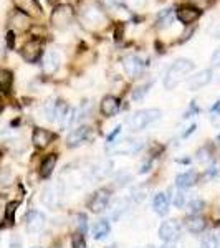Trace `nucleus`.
Returning a JSON list of instances; mask_svg holds the SVG:
<instances>
[{
  "mask_svg": "<svg viewBox=\"0 0 220 248\" xmlns=\"http://www.w3.org/2000/svg\"><path fill=\"white\" fill-rule=\"evenodd\" d=\"M194 70V62L187 58H179L175 60L173 65L169 66V70L166 71V77H164V88L166 90H174L179 83L182 81V78L186 77L187 73Z\"/></svg>",
  "mask_w": 220,
  "mask_h": 248,
  "instance_id": "obj_1",
  "label": "nucleus"
},
{
  "mask_svg": "<svg viewBox=\"0 0 220 248\" xmlns=\"http://www.w3.org/2000/svg\"><path fill=\"white\" fill-rule=\"evenodd\" d=\"M162 116V111L157 108H149V109H141L138 113H134L131 116V119L127 121V126L133 133H139L144 131L146 127H149L151 124H154L156 121H159Z\"/></svg>",
  "mask_w": 220,
  "mask_h": 248,
  "instance_id": "obj_2",
  "label": "nucleus"
},
{
  "mask_svg": "<svg viewBox=\"0 0 220 248\" xmlns=\"http://www.w3.org/2000/svg\"><path fill=\"white\" fill-rule=\"evenodd\" d=\"M144 147V142L141 139H134V138H127L123 141H114L113 144L108 146V154L111 155H134L138 153H141V149Z\"/></svg>",
  "mask_w": 220,
  "mask_h": 248,
  "instance_id": "obj_3",
  "label": "nucleus"
},
{
  "mask_svg": "<svg viewBox=\"0 0 220 248\" xmlns=\"http://www.w3.org/2000/svg\"><path fill=\"white\" fill-rule=\"evenodd\" d=\"M181 235H182V227L175 218L166 220V222H162L161 227H159V238H161L164 243H169L171 245V243L177 242V240L181 238Z\"/></svg>",
  "mask_w": 220,
  "mask_h": 248,
  "instance_id": "obj_4",
  "label": "nucleus"
},
{
  "mask_svg": "<svg viewBox=\"0 0 220 248\" xmlns=\"http://www.w3.org/2000/svg\"><path fill=\"white\" fill-rule=\"evenodd\" d=\"M75 18V10L71 5H57L51 12L50 23L57 29H66Z\"/></svg>",
  "mask_w": 220,
  "mask_h": 248,
  "instance_id": "obj_5",
  "label": "nucleus"
},
{
  "mask_svg": "<svg viewBox=\"0 0 220 248\" xmlns=\"http://www.w3.org/2000/svg\"><path fill=\"white\" fill-rule=\"evenodd\" d=\"M63 199V186L60 182L57 184H48L42 192V202L43 205L50 207V209H58Z\"/></svg>",
  "mask_w": 220,
  "mask_h": 248,
  "instance_id": "obj_6",
  "label": "nucleus"
},
{
  "mask_svg": "<svg viewBox=\"0 0 220 248\" xmlns=\"http://www.w3.org/2000/svg\"><path fill=\"white\" fill-rule=\"evenodd\" d=\"M81 18L91 30L101 29V27L106 23V15L103 14V9L101 7H96V5H88L86 9L83 10Z\"/></svg>",
  "mask_w": 220,
  "mask_h": 248,
  "instance_id": "obj_7",
  "label": "nucleus"
},
{
  "mask_svg": "<svg viewBox=\"0 0 220 248\" xmlns=\"http://www.w3.org/2000/svg\"><path fill=\"white\" fill-rule=\"evenodd\" d=\"M111 201V190L110 189H99L91 195L90 202H88V209L93 214H101L108 209Z\"/></svg>",
  "mask_w": 220,
  "mask_h": 248,
  "instance_id": "obj_8",
  "label": "nucleus"
},
{
  "mask_svg": "<svg viewBox=\"0 0 220 248\" xmlns=\"http://www.w3.org/2000/svg\"><path fill=\"white\" fill-rule=\"evenodd\" d=\"M45 223H47V218L40 210H30L29 214H27L25 227L30 235H38L40 232L45 229Z\"/></svg>",
  "mask_w": 220,
  "mask_h": 248,
  "instance_id": "obj_9",
  "label": "nucleus"
},
{
  "mask_svg": "<svg viewBox=\"0 0 220 248\" xmlns=\"http://www.w3.org/2000/svg\"><path fill=\"white\" fill-rule=\"evenodd\" d=\"M123 66H125V71L129 78H139L142 75L144 68H146V63L138 55H127L123 60Z\"/></svg>",
  "mask_w": 220,
  "mask_h": 248,
  "instance_id": "obj_10",
  "label": "nucleus"
},
{
  "mask_svg": "<svg viewBox=\"0 0 220 248\" xmlns=\"http://www.w3.org/2000/svg\"><path fill=\"white\" fill-rule=\"evenodd\" d=\"M22 57L25 62L35 63L42 57V42L38 38H31L22 46Z\"/></svg>",
  "mask_w": 220,
  "mask_h": 248,
  "instance_id": "obj_11",
  "label": "nucleus"
},
{
  "mask_svg": "<svg viewBox=\"0 0 220 248\" xmlns=\"http://www.w3.org/2000/svg\"><path fill=\"white\" fill-rule=\"evenodd\" d=\"M90 133L91 129L88 126H79L77 129H73L70 134H68L66 138V146L68 147H79L81 144H85L88 141V138H90Z\"/></svg>",
  "mask_w": 220,
  "mask_h": 248,
  "instance_id": "obj_12",
  "label": "nucleus"
},
{
  "mask_svg": "<svg viewBox=\"0 0 220 248\" xmlns=\"http://www.w3.org/2000/svg\"><path fill=\"white\" fill-rule=\"evenodd\" d=\"M14 3L18 12L25 14L27 17H30V18H35L42 15V7H40V3L37 0H14Z\"/></svg>",
  "mask_w": 220,
  "mask_h": 248,
  "instance_id": "obj_13",
  "label": "nucleus"
},
{
  "mask_svg": "<svg viewBox=\"0 0 220 248\" xmlns=\"http://www.w3.org/2000/svg\"><path fill=\"white\" fill-rule=\"evenodd\" d=\"M57 138L51 131L43 129V127H35L33 134H31V142L37 149H45L48 144H51V141Z\"/></svg>",
  "mask_w": 220,
  "mask_h": 248,
  "instance_id": "obj_14",
  "label": "nucleus"
},
{
  "mask_svg": "<svg viewBox=\"0 0 220 248\" xmlns=\"http://www.w3.org/2000/svg\"><path fill=\"white\" fill-rule=\"evenodd\" d=\"M201 14L202 12L194 5H182L177 9V18L184 25H192L195 20L201 17Z\"/></svg>",
  "mask_w": 220,
  "mask_h": 248,
  "instance_id": "obj_15",
  "label": "nucleus"
},
{
  "mask_svg": "<svg viewBox=\"0 0 220 248\" xmlns=\"http://www.w3.org/2000/svg\"><path fill=\"white\" fill-rule=\"evenodd\" d=\"M212 81V71L210 70H202L199 73H195L189 81H187V88L190 91H199L204 86H207Z\"/></svg>",
  "mask_w": 220,
  "mask_h": 248,
  "instance_id": "obj_16",
  "label": "nucleus"
},
{
  "mask_svg": "<svg viewBox=\"0 0 220 248\" xmlns=\"http://www.w3.org/2000/svg\"><path fill=\"white\" fill-rule=\"evenodd\" d=\"M169 207H171V195L167 192H159V194L154 195L153 199V210L159 217H164L167 215L169 212Z\"/></svg>",
  "mask_w": 220,
  "mask_h": 248,
  "instance_id": "obj_17",
  "label": "nucleus"
},
{
  "mask_svg": "<svg viewBox=\"0 0 220 248\" xmlns=\"http://www.w3.org/2000/svg\"><path fill=\"white\" fill-rule=\"evenodd\" d=\"M99 111H101V114L105 116V118H113V116H116L119 111L118 98L111 94L105 96V98L101 99V103H99Z\"/></svg>",
  "mask_w": 220,
  "mask_h": 248,
  "instance_id": "obj_18",
  "label": "nucleus"
},
{
  "mask_svg": "<svg viewBox=\"0 0 220 248\" xmlns=\"http://www.w3.org/2000/svg\"><path fill=\"white\" fill-rule=\"evenodd\" d=\"M184 223H186V229L189 230L190 233H202V232L207 229L205 218H204L202 215H199V214L187 215L186 220H184Z\"/></svg>",
  "mask_w": 220,
  "mask_h": 248,
  "instance_id": "obj_19",
  "label": "nucleus"
},
{
  "mask_svg": "<svg viewBox=\"0 0 220 248\" xmlns=\"http://www.w3.org/2000/svg\"><path fill=\"white\" fill-rule=\"evenodd\" d=\"M197 181H199L197 172L187 170V172H182V174H179L177 177H175V186H177V189L186 190V189L194 187L195 184H197Z\"/></svg>",
  "mask_w": 220,
  "mask_h": 248,
  "instance_id": "obj_20",
  "label": "nucleus"
},
{
  "mask_svg": "<svg viewBox=\"0 0 220 248\" xmlns=\"http://www.w3.org/2000/svg\"><path fill=\"white\" fill-rule=\"evenodd\" d=\"M10 27L14 30H18V31H25L30 29V17H27L25 14H22V12H14V14L10 15V20H9Z\"/></svg>",
  "mask_w": 220,
  "mask_h": 248,
  "instance_id": "obj_21",
  "label": "nucleus"
},
{
  "mask_svg": "<svg viewBox=\"0 0 220 248\" xmlns=\"http://www.w3.org/2000/svg\"><path fill=\"white\" fill-rule=\"evenodd\" d=\"M60 63H62V60H60V55L57 51H48L45 55V58H43V71H45L47 75L57 73Z\"/></svg>",
  "mask_w": 220,
  "mask_h": 248,
  "instance_id": "obj_22",
  "label": "nucleus"
},
{
  "mask_svg": "<svg viewBox=\"0 0 220 248\" xmlns=\"http://www.w3.org/2000/svg\"><path fill=\"white\" fill-rule=\"evenodd\" d=\"M57 162H58L57 154H48L47 157L42 161V164H40V177H42V179H50L51 174H53V170H55Z\"/></svg>",
  "mask_w": 220,
  "mask_h": 248,
  "instance_id": "obj_23",
  "label": "nucleus"
},
{
  "mask_svg": "<svg viewBox=\"0 0 220 248\" xmlns=\"http://www.w3.org/2000/svg\"><path fill=\"white\" fill-rule=\"evenodd\" d=\"M93 238L94 240H103V238H106L108 235H110V232H111V223H110V220L108 218H101V220H98V222L93 225Z\"/></svg>",
  "mask_w": 220,
  "mask_h": 248,
  "instance_id": "obj_24",
  "label": "nucleus"
},
{
  "mask_svg": "<svg viewBox=\"0 0 220 248\" xmlns=\"http://www.w3.org/2000/svg\"><path fill=\"white\" fill-rule=\"evenodd\" d=\"M156 22H157L159 29H166V27H169L171 23L174 22V10L173 9H166V10L159 12Z\"/></svg>",
  "mask_w": 220,
  "mask_h": 248,
  "instance_id": "obj_25",
  "label": "nucleus"
},
{
  "mask_svg": "<svg viewBox=\"0 0 220 248\" xmlns=\"http://www.w3.org/2000/svg\"><path fill=\"white\" fill-rule=\"evenodd\" d=\"M91 101H85L81 106H78L77 109H75V118H73V124H77L79 121H83L85 118H88V114L91 113Z\"/></svg>",
  "mask_w": 220,
  "mask_h": 248,
  "instance_id": "obj_26",
  "label": "nucleus"
},
{
  "mask_svg": "<svg viewBox=\"0 0 220 248\" xmlns=\"http://www.w3.org/2000/svg\"><path fill=\"white\" fill-rule=\"evenodd\" d=\"M57 105H58V101H55V99H50V101L45 103V106H43V116H45L47 121H55V116H57Z\"/></svg>",
  "mask_w": 220,
  "mask_h": 248,
  "instance_id": "obj_27",
  "label": "nucleus"
},
{
  "mask_svg": "<svg viewBox=\"0 0 220 248\" xmlns=\"http://www.w3.org/2000/svg\"><path fill=\"white\" fill-rule=\"evenodd\" d=\"M219 247H220L219 237L214 233L204 235L202 240H201V248H219Z\"/></svg>",
  "mask_w": 220,
  "mask_h": 248,
  "instance_id": "obj_28",
  "label": "nucleus"
},
{
  "mask_svg": "<svg viewBox=\"0 0 220 248\" xmlns=\"http://www.w3.org/2000/svg\"><path fill=\"white\" fill-rule=\"evenodd\" d=\"M151 86H153V81H147V83H144V85H141V86L134 88L133 94H131V98H133L134 101H139V99H142L144 96L149 93V88Z\"/></svg>",
  "mask_w": 220,
  "mask_h": 248,
  "instance_id": "obj_29",
  "label": "nucleus"
},
{
  "mask_svg": "<svg viewBox=\"0 0 220 248\" xmlns=\"http://www.w3.org/2000/svg\"><path fill=\"white\" fill-rule=\"evenodd\" d=\"M17 209H18V202L17 201L7 203V207H5V222H7V225H14L15 212H17Z\"/></svg>",
  "mask_w": 220,
  "mask_h": 248,
  "instance_id": "obj_30",
  "label": "nucleus"
},
{
  "mask_svg": "<svg viewBox=\"0 0 220 248\" xmlns=\"http://www.w3.org/2000/svg\"><path fill=\"white\" fill-rule=\"evenodd\" d=\"M75 225H77L78 233H86L88 230V217L85 214H77L75 215Z\"/></svg>",
  "mask_w": 220,
  "mask_h": 248,
  "instance_id": "obj_31",
  "label": "nucleus"
},
{
  "mask_svg": "<svg viewBox=\"0 0 220 248\" xmlns=\"http://www.w3.org/2000/svg\"><path fill=\"white\" fill-rule=\"evenodd\" d=\"M12 73L9 70H3V68H0V88L2 90H9L10 85H12Z\"/></svg>",
  "mask_w": 220,
  "mask_h": 248,
  "instance_id": "obj_32",
  "label": "nucleus"
},
{
  "mask_svg": "<svg viewBox=\"0 0 220 248\" xmlns=\"http://www.w3.org/2000/svg\"><path fill=\"white\" fill-rule=\"evenodd\" d=\"M71 247L73 248H86V240L83 233H75L73 240H71Z\"/></svg>",
  "mask_w": 220,
  "mask_h": 248,
  "instance_id": "obj_33",
  "label": "nucleus"
},
{
  "mask_svg": "<svg viewBox=\"0 0 220 248\" xmlns=\"http://www.w3.org/2000/svg\"><path fill=\"white\" fill-rule=\"evenodd\" d=\"M204 207H205V202L201 201V199H194L190 203H189V210H190V214H199Z\"/></svg>",
  "mask_w": 220,
  "mask_h": 248,
  "instance_id": "obj_34",
  "label": "nucleus"
},
{
  "mask_svg": "<svg viewBox=\"0 0 220 248\" xmlns=\"http://www.w3.org/2000/svg\"><path fill=\"white\" fill-rule=\"evenodd\" d=\"M186 203H187L186 194H184V190L179 189V192L175 194V199H174V205L177 207V209H182V207H186Z\"/></svg>",
  "mask_w": 220,
  "mask_h": 248,
  "instance_id": "obj_35",
  "label": "nucleus"
},
{
  "mask_svg": "<svg viewBox=\"0 0 220 248\" xmlns=\"http://www.w3.org/2000/svg\"><path fill=\"white\" fill-rule=\"evenodd\" d=\"M12 182V172L9 169H3L0 170V186L7 187Z\"/></svg>",
  "mask_w": 220,
  "mask_h": 248,
  "instance_id": "obj_36",
  "label": "nucleus"
},
{
  "mask_svg": "<svg viewBox=\"0 0 220 248\" xmlns=\"http://www.w3.org/2000/svg\"><path fill=\"white\" fill-rule=\"evenodd\" d=\"M209 159H210V151L207 149V147H202V149L197 153V161L205 162V161H209Z\"/></svg>",
  "mask_w": 220,
  "mask_h": 248,
  "instance_id": "obj_37",
  "label": "nucleus"
},
{
  "mask_svg": "<svg viewBox=\"0 0 220 248\" xmlns=\"http://www.w3.org/2000/svg\"><path fill=\"white\" fill-rule=\"evenodd\" d=\"M210 63H212V66H220V46L214 51V53H212Z\"/></svg>",
  "mask_w": 220,
  "mask_h": 248,
  "instance_id": "obj_38",
  "label": "nucleus"
},
{
  "mask_svg": "<svg viewBox=\"0 0 220 248\" xmlns=\"http://www.w3.org/2000/svg\"><path fill=\"white\" fill-rule=\"evenodd\" d=\"M119 133H121V126H118V127H116V129L113 131V133L108 136V139H106L108 146H110V144H113V141H116V138H118V134H119Z\"/></svg>",
  "mask_w": 220,
  "mask_h": 248,
  "instance_id": "obj_39",
  "label": "nucleus"
},
{
  "mask_svg": "<svg viewBox=\"0 0 220 248\" xmlns=\"http://www.w3.org/2000/svg\"><path fill=\"white\" fill-rule=\"evenodd\" d=\"M219 172H220V170H219V167H217V166H215V164H214V166H210L209 169H207L205 175H207V177H215V175H217Z\"/></svg>",
  "mask_w": 220,
  "mask_h": 248,
  "instance_id": "obj_40",
  "label": "nucleus"
},
{
  "mask_svg": "<svg viewBox=\"0 0 220 248\" xmlns=\"http://www.w3.org/2000/svg\"><path fill=\"white\" fill-rule=\"evenodd\" d=\"M9 248H22V240L18 237H12L10 243H9Z\"/></svg>",
  "mask_w": 220,
  "mask_h": 248,
  "instance_id": "obj_41",
  "label": "nucleus"
},
{
  "mask_svg": "<svg viewBox=\"0 0 220 248\" xmlns=\"http://www.w3.org/2000/svg\"><path fill=\"white\" fill-rule=\"evenodd\" d=\"M195 129H197V126H195V124H190L189 127H187V131L186 133H182V138L186 139V138H189V136L192 134V133H195Z\"/></svg>",
  "mask_w": 220,
  "mask_h": 248,
  "instance_id": "obj_42",
  "label": "nucleus"
},
{
  "mask_svg": "<svg viewBox=\"0 0 220 248\" xmlns=\"http://www.w3.org/2000/svg\"><path fill=\"white\" fill-rule=\"evenodd\" d=\"M210 114H220V99L214 103V106L210 108Z\"/></svg>",
  "mask_w": 220,
  "mask_h": 248,
  "instance_id": "obj_43",
  "label": "nucleus"
},
{
  "mask_svg": "<svg viewBox=\"0 0 220 248\" xmlns=\"http://www.w3.org/2000/svg\"><path fill=\"white\" fill-rule=\"evenodd\" d=\"M127 2H129L133 7H141V5L146 3V0H127Z\"/></svg>",
  "mask_w": 220,
  "mask_h": 248,
  "instance_id": "obj_44",
  "label": "nucleus"
},
{
  "mask_svg": "<svg viewBox=\"0 0 220 248\" xmlns=\"http://www.w3.org/2000/svg\"><path fill=\"white\" fill-rule=\"evenodd\" d=\"M214 37H215V38H220V25L214 30Z\"/></svg>",
  "mask_w": 220,
  "mask_h": 248,
  "instance_id": "obj_45",
  "label": "nucleus"
},
{
  "mask_svg": "<svg viewBox=\"0 0 220 248\" xmlns=\"http://www.w3.org/2000/svg\"><path fill=\"white\" fill-rule=\"evenodd\" d=\"M3 111V99H2V96H0V113Z\"/></svg>",
  "mask_w": 220,
  "mask_h": 248,
  "instance_id": "obj_46",
  "label": "nucleus"
},
{
  "mask_svg": "<svg viewBox=\"0 0 220 248\" xmlns=\"http://www.w3.org/2000/svg\"><path fill=\"white\" fill-rule=\"evenodd\" d=\"M3 53V42H2V38H0V55Z\"/></svg>",
  "mask_w": 220,
  "mask_h": 248,
  "instance_id": "obj_47",
  "label": "nucleus"
},
{
  "mask_svg": "<svg viewBox=\"0 0 220 248\" xmlns=\"http://www.w3.org/2000/svg\"><path fill=\"white\" fill-rule=\"evenodd\" d=\"M161 248H174V247H173V245H169V243H166V245L161 247Z\"/></svg>",
  "mask_w": 220,
  "mask_h": 248,
  "instance_id": "obj_48",
  "label": "nucleus"
},
{
  "mask_svg": "<svg viewBox=\"0 0 220 248\" xmlns=\"http://www.w3.org/2000/svg\"><path fill=\"white\" fill-rule=\"evenodd\" d=\"M217 144L220 146V133H219V136H217Z\"/></svg>",
  "mask_w": 220,
  "mask_h": 248,
  "instance_id": "obj_49",
  "label": "nucleus"
},
{
  "mask_svg": "<svg viewBox=\"0 0 220 248\" xmlns=\"http://www.w3.org/2000/svg\"><path fill=\"white\" fill-rule=\"evenodd\" d=\"M70 2H75V3H77V2H79V0H70Z\"/></svg>",
  "mask_w": 220,
  "mask_h": 248,
  "instance_id": "obj_50",
  "label": "nucleus"
},
{
  "mask_svg": "<svg viewBox=\"0 0 220 248\" xmlns=\"http://www.w3.org/2000/svg\"><path fill=\"white\" fill-rule=\"evenodd\" d=\"M48 2H50V3H55V0H48Z\"/></svg>",
  "mask_w": 220,
  "mask_h": 248,
  "instance_id": "obj_51",
  "label": "nucleus"
},
{
  "mask_svg": "<svg viewBox=\"0 0 220 248\" xmlns=\"http://www.w3.org/2000/svg\"><path fill=\"white\" fill-rule=\"evenodd\" d=\"M197 2H199V0H197Z\"/></svg>",
  "mask_w": 220,
  "mask_h": 248,
  "instance_id": "obj_52",
  "label": "nucleus"
}]
</instances>
